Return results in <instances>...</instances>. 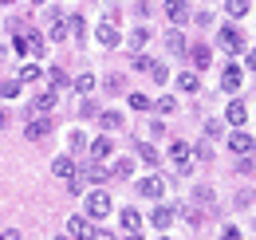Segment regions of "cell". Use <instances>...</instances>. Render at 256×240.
<instances>
[{"label":"cell","instance_id":"1","mask_svg":"<svg viewBox=\"0 0 256 240\" xmlns=\"http://www.w3.org/2000/svg\"><path fill=\"white\" fill-rule=\"evenodd\" d=\"M12 48H16V56L24 60H40L44 52H48V40H44V32H36V28H20L16 32V40H12Z\"/></svg>","mask_w":256,"mask_h":240},{"label":"cell","instance_id":"2","mask_svg":"<svg viewBox=\"0 0 256 240\" xmlns=\"http://www.w3.org/2000/svg\"><path fill=\"white\" fill-rule=\"evenodd\" d=\"M110 209H114V201H110V193L106 189H95V193H87V220H102V216H110Z\"/></svg>","mask_w":256,"mask_h":240},{"label":"cell","instance_id":"3","mask_svg":"<svg viewBox=\"0 0 256 240\" xmlns=\"http://www.w3.org/2000/svg\"><path fill=\"white\" fill-rule=\"evenodd\" d=\"M217 48L228 52V56H240V52H244V36L232 28V24H224V28L217 32Z\"/></svg>","mask_w":256,"mask_h":240},{"label":"cell","instance_id":"4","mask_svg":"<svg viewBox=\"0 0 256 240\" xmlns=\"http://www.w3.org/2000/svg\"><path fill=\"white\" fill-rule=\"evenodd\" d=\"M95 40L102 44V48H118L122 44V28H118V20H102L95 28Z\"/></svg>","mask_w":256,"mask_h":240},{"label":"cell","instance_id":"5","mask_svg":"<svg viewBox=\"0 0 256 240\" xmlns=\"http://www.w3.org/2000/svg\"><path fill=\"white\" fill-rule=\"evenodd\" d=\"M162 193H166V178H158V174H150V178L138 181V197H146V201H162Z\"/></svg>","mask_w":256,"mask_h":240},{"label":"cell","instance_id":"6","mask_svg":"<svg viewBox=\"0 0 256 240\" xmlns=\"http://www.w3.org/2000/svg\"><path fill=\"white\" fill-rule=\"evenodd\" d=\"M56 98H60V90H44V94H36L32 102H28V118H36V114H52V106H56Z\"/></svg>","mask_w":256,"mask_h":240},{"label":"cell","instance_id":"7","mask_svg":"<svg viewBox=\"0 0 256 240\" xmlns=\"http://www.w3.org/2000/svg\"><path fill=\"white\" fill-rule=\"evenodd\" d=\"M64 36H67V16L60 12V8H52V12H48V36H44V40H52V44H60Z\"/></svg>","mask_w":256,"mask_h":240},{"label":"cell","instance_id":"8","mask_svg":"<svg viewBox=\"0 0 256 240\" xmlns=\"http://www.w3.org/2000/svg\"><path fill=\"white\" fill-rule=\"evenodd\" d=\"M48 134H52V118H48V114L28 118V126H24V138H28V142H40V138H48Z\"/></svg>","mask_w":256,"mask_h":240},{"label":"cell","instance_id":"9","mask_svg":"<svg viewBox=\"0 0 256 240\" xmlns=\"http://www.w3.org/2000/svg\"><path fill=\"white\" fill-rule=\"evenodd\" d=\"M79 178H83V181H95V185H102V181H110V166L91 158V162H87V166L79 170Z\"/></svg>","mask_w":256,"mask_h":240},{"label":"cell","instance_id":"10","mask_svg":"<svg viewBox=\"0 0 256 240\" xmlns=\"http://www.w3.org/2000/svg\"><path fill=\"white\" fill-rule=\"evenodd\" d=\"M166 20L178 28V24H186L190 20V0H166Z\"/></svg>","mask_w":256,"mask_h":240},{"label":"cell","instance_id":"11","mask_svg":"<svg viewBox=\"0 0 256 240\" xmlns=\"http://www.w3.org/2000/svg\"><path fill=\"white\" fill-rule=\"evenodd\" d=\"M228 150L232 154H252V134H248L244 126H236V130L228 134Z\"/></svg>","mask_w":256,"mask_h":240},{"label":"cell","instance_id":"12","mask_svg":"<svg viewBox=\"0 0 256 240\" xmlns=\"http://www.w3.org/2000/svg\"><path fill=\"white\" fill-rule=\"evenodd\" d=\"M174 216H178L174 205H154V209H150V224H154V228H170Z\"/></svg>","mask_w":256,"mask_h":240},{"label":"cell","instance_id":"13","mask_svg":"<svg viewBox=\"0 0 256 240\" xmlns=\"http://www.w3.org/2000/svg\"><path fill=\"white\" fill-rule=\"evenodd\" d=\"M67 236H71V240H91V220H87L83 212L71 216V220H67Z\"/></svg>","mask_w":256,"mask_h":240},{"label":"cell","instance_id":"14","mask_svg":"<svg viewBox=\"0 0 256 240\" xmlns=\"http://www.w3.org/2000/svg\"><path fill=\"white\" fill-rule=\"evenodd\" d=\"M224 122L244 126V122H248V102H244V98H232V102H228V110H224Z\"/></svg>","mask_w":256,"mask_h":240},{"label":"cell","instance_id":"15","mask_svg":"<svg viewBox=\"0 0 256 240\" xmlns=\"http://www.w3.org/2000/svg\"><path fill=\"white\" fill-rule=\"evenodd\" d=\"M240 83H244V71H240L236 63H228V67H224V71H221V87L236 94V90H240Z\"/></svg>","mask_w":256,"mask_h":240},{"label":"cell","instance_id":"16","mask_svg":"<svg viewBox=\"0 0 256 240\" xmlns=\"http://www.w3.org/2000/svg\"><path fill=\"white\" fill-rule=\"evenodd\" d=\"M166 52H170V56H186V52H190V40H186V32H166Z\"/></svg>","mask_w":256,"mask_h":240},{"label":"cell","instance_id":"17","mask_svg":"<svg viewBox=\"0 0 256 240\" xmlns=\"http://www.w3.org/2000/svg\"><path fill=\"white\" fill-rule=\"evenodd\" d=\"M186 56H190L193 67L201 71V67H209V63H213V48H209V44H190V52H186Z\"/></svg>","mask_w":256,"mask_h":240},{"label":"cell","instance_id":"18","mask_svg":"<svg viewBox=\"0 0 256 240\" xmlns=\"http://www.w3.org/2000/svg\"><path fill=\"white\" fill-rule=\"evenodd\" d=\"M87 154H91L95 162H106V158L114 154V142H110L106 134H102V138H91V146H87Z\"/></svg>","mask_w":256,"mask_h":240},{"label":"cell","instance_id":"19","mask_svg":"<svg viewBox=\"0 0 256 240\" xmlns=\"http://www.w3.org/2000/svg\"><path fill=\"white\" fill-rule=\"evenodd\" d=\"M52 174L67 181V178H71V174H75V158H71V154H60V158L52 162Z\"/></svg>","mask_w":256,"mask_h":240},{"label":"cell","instance_id":"20","mask_svg":"<svg viewBox=\"0 0 256 240\" xmlns=\"http://www.w3.org/2000/svg\"><path fill=\"white\" fill-rule=\"evenodd\" d=\"M252 12V0H224V16H232V20H244Z\"/></svg>","mask_w":256,"mask_h":240},{"label":"cell","instance_id":"21","mask_svg":"<svg viewBox=\"0 0 256 240\" xmlns=\"http://www.w3.org/2000/svg\"><path fill=\"white\" fill-rule=\"evenodd\" d=\"M146 44H150V28H134L130 32V40H126V48L138 56V52H146Z\"/></svg>","mask_w":256,"mask_h":240},{"label":"cell","instance_id":"22","mask_svg":"<svg viewBox=\"0 0 256 240\" xmlns=\"http://www.w3.org/2000/svg\"><path fill=\"white\" fill-rule=\"evenodd\" d=\"M146 75H150V83H170V67H166V63L162 60H150V67H146Z\"/></svg>","mask_w":256,"mask_h":240},{"label":"cell","instance_id":"23","mask_svg":"<svg viewBox=\"0 0 256 240\" xmlns=\"http://www.w3.org/2000/svg\"><path fill=\"white\" fill-rule=\"evenodd\" d=\"M118 224H122L126 232H138V228H142V212L138 209H122L118 212Z\"/></svg>","mask_w":256,"mask_h":240},{"label":"cell","instance_id":"24","mask_svg":"<svg viewBox=\"0 0 256 240\" xmlns=\"http://www.w3.org/2000/svg\"><path fill=\"white\" fill-rule=\"evenodd\" d=\"M134 150H138V158H142V162H146L150 170H154V166H158V162H162V154L154 150L150 142H134Z\"/></svg>","mask_w":256,"mask_h":240},{"label":"cell","instance_id":"25","mask_svg":"<svg viewBox=\"0 0 256 240\" xmlns=\"http://www.w3.org/2000/svg\"><path fill=\"white\" fill-rule=\"evenodd\" d=\"M178 87L186 90V94H197V90H201V79H197V71H182V75H178Z\"/></svg>","mask_w":256,"mask_h":240},{"label":"cell","instance_id":"26","mask_svg":"<svg viewBox=\"0 0 256 240\" xmlns=\"http://www.w3.org/2000/svg\"><path fill=\"white\" fill-rule=\"evenodd\" d=\"M67 32H71L79 44H87V20H83V16H67Z\"/></svg>","mask_w":256,"mask_h":240},{"label":"cell","instance_id":"27","mask_svg":"<svg viewBox=\"0 0 256 240\" xmlns=\"http://www.w3.org/2000/svg\"><path fill=\"white\" fill-rule=\"evenodd\" d=\"M134 174V158H114V166H110V178H130Z\"/></svg>","mask_w":256,"mask_h":240},{"label":"cell","instance_id":"28","mask_svg":"<svg viewBox=\"0 0 256 240\" xmlns=\"http://www.w3.org/2000/svg\"><path fill=\"white\" fill-rule=\"evenodd\" d=\"M95 118L102 122V130H122V114L118 110H98Z\"/></svg>","mask_w":256,"mask_h":240},{"label":"cell","instance_id":"29","mask_svg":"<svg viewBox=\"0 0 256 240\" xmlns=\"http://www.w3.org/2000/svg\"><path fill=\"white\" fill-rule=\"evenodd\" d=\"M67 146H71V154H83L91 146V138H87L83 130H71V134H67Z\"/></svg>","mask_w":256,"mask_h":240},{"label":"cell","instance_id":"30","mask_svg":"<svg viewBox=\"0 0 256 240\" xmlns=\"http://www.w3.org/2000/svg\"><path fill=\"white\" fill-rule=\"evenodd\" d=\"M95 75H91V71H83V75H79V79H75V83H71V87L79 90V94H83V98H87V94H91V90H95Z\"/></svg>","mask_w":256,"mask_h":240},{"label":"cell","instance_id":"31","mask_svg":"<svg viewBox=\"0 0 256 240\" xmlns=\"http://www.w3.org/2000/svg\"><path fill=\"white\" fill-rule=\"evenodd\" d=\"M150 110H158V114H174V110H178V98H174V94H162L158 102H150Z\"/></svg>","mask_w":256,"mask_h":240},{"label":"cell","instance_id":"32","mask_svg":"<svg viewBox=\"0 0 256 240\" xmlns=\"http://www.w3.org/2000/svg\"><path fill=\"white\" fill-rule=\"evenodd\" d=\"M102 87H106V94H122L126 90V75H106Z\"/></svg>","mask_w":256,"mask_h":240},{"label":"cell","instance_id":"33","mask_svg":"<svg viewBox=\"0 0 256 240\" xmlns=\"http://www.w3.org/2000/svg\"><path fill=\"white\" fill-rule=\"evenodd\" d=\"M24 90V83L20 79H0V98H16Z\"/></svg>","mask_w":256,"mask_h":240},{"label":"cell","instance_id":"34","mask_svg":"<svg viewBox=\"0 0 256 240\" xmlns=\"http://www.w3.org/2000/svg\"><path fill=\"white\" fill-rule=\"evenodd\" d=\"M48 83H52V90H64L71 79H67V71H64V67H52V71H48Z\"/></svg>","mask_w":256,"mask_h":240},{"label":"cell","instance_id":"35","mask_svg":"<svg viewBox=\"0 0 256 240\" xmlns=\"http://www.w3.org/2000/svg\"><path fill=\"white\" fill-rule=\"evenodd\" d=\"M16 79H20V83H36V79H44V71H40V67H36V63H24V67H20V75H16Z\"/></svg>","mask_w":256,"mask_h":240},{"label":"cell","instance_id":"36","mask_svg":"<svg viewBox=\"0 0 256 240\" xmlns=\"http://www.w3.org/2000/svg\"><path fill=\"white\" fill-rule=\"evenodd\" d=\"M190 154L197 162H213V142H197V146H190Z\"/></svg>","mask_w":256,"mask_h":240},{"label":"cell","instance_id":"37","mask_svg":"<svg viewBox=\"0 0 256 240\" xmlns=\"http://www.w3.org/2000/svg\"><path fill=\"white\" fill-rule=\"evenodd\" d=\"M221 130H224L221 118H205V138H221Z\"/></svg>","mask_w":256,"mask_h":240},{"label":"cell","instance_id":"38","mask_svg":"<svg viewBox=\"0 0 256 240\" xmlns=\"http://www.w3.org/2000/svg\"><path fill=\"white\" fill-rule=\"evenodd\" d=\"M130 106H134V110H150V98H146V94H138V90H134V94H130Z\"/></svg>","mask_w":256,"mask_h":240},{"label":"cell","instance_id":"39","mask_svg":"<svg viewBox=\"0 0 256 240\" xmlns=\"http://www.w3.org/2000/svg\"><path fill=\"white\" fill-rule=\"evenodd\" d=\"M98 114V106L91 102V98H83V106H79V118H95Z\"/></svg>","mask_w":256,"mask_h":240},{"label":"cell","instance_id":"40","mask_svg":"<svg viewBox=\"0 0 256 240\" xmlns=\"http://www.w3.org/2000/svg\"><path fill=\"white\" fill-rule=\"evenodd\" d=\"M236 174H252V154H240V162H236Z\"/></svg>","mask_w":256,"mask_h":240},{"label":"cell","instance_id":"41","mask_svg":"<svg viewBox=\"0 0 256 240\" xmlns=\"http://www.w3.org/2000/svg\"><path fill=\"white\" fill-rule=\"evenodd\" d=\"M67 189H71V193H83V178H79V170L67 178Z\"/></svg>","mask_w":256,"mask_h":240},{"label":"cell","instance_id":"42","mask_svg":"<svg viewBox=\"0 0 256 240\" xmlns=\"http://www.w3.org/2000/svg\"><path fill=\"white\" fill-rule=\"evenodd\" d=\"M91 240H118L114 232H106V228H91Z\"/></svg>","mask_w":256,"mask_h":240},{"label":"cell","instance_id":"43","mask_svg":"<svg viewBox=\"0 0 256 240\" xmlns=\"http://www.w3.org/2000/svg\"><path fill=\"white\" fill-rule=\"evenodd\" d=\"M221 240H244V236H240V228H224Z\"/></svg>","mask_w":256,"mask_h":240},{"label":"cell","instance_id":"44","mask_svg":"<svg viewBox=\"0 0 256 240\" xmlns=\"http://www.w3.org/2000/svg\"><path fill=\"white\" fill-rule=\"evenodd\" d=\"M0 240H24V236H20L16 228H8V232H0Z\"/></svg>","mask_w":256,"mask_h":240},{"label":"cell","instance_id":"45","mask_svg":"<svg viewBox=\"0 0 256 240\" xmlns=\"http://www.w3.org/2000/svg\"><path fill=\"white\" fill-rule=\"evenodd\" d=\"M4 122H8V118H4V110H0V130H4Z\"/></svg>","mask_w":256,"mask_h":240},{"label":"cell","instance_id":"46","mask_svg":"<svg viewBox=\"0 0 256 240\" xmlns=\"http://www.w3.org/2000/svg\"><path fill=\"white\" fill-rule=\"evenodd\" d=\"M126 240H142V236H138V232H130V236H126Z\"/></svg>","mask_w":256,"mask_h":240},{"label":"cell","instance_id":"47","mask_svg":"<svg viewBox=\"0 0 256 240\" xmlns=\"http://www.w3.org/2000/svg\"><path fill=\"white\" fill-rule=\"evenodd\" d=\"M56 240H71V236H56Z\"/></svg>","mask_w":256,"mask_h":240},{"label":"cell","instance_id":"48","mask_svg":"<svg viewBox=\"0 0 256 240\" xmlns=\"http://www.w3.org/2000/svg\"><path fill=\"white\" fill-rule=\"evenodd\" d=\"M0 4H12V0H0Z\"/></svg>","mask_w":256,"mask_h":240},{"label":"cell","instance_id":"49","mask_svg":"<svg viewBox=\"0 0 256 240\" xmlns=\"http://www.w3.org/2000/svg\"><path fill=\"white\" fill-rule=\"evenodd\" d=\"M32 4H44V0H32Z\"/></svg>","mask_w":256,"mask_h":240},{"label":"cell","instance_id":"50","mask_svg":"<svg viewBox=\"0 0 256 240\" xmlns=\"http://www.w3.org/2000/svg\"><path fill=\"white\" fill-rule=\"evenodd\" d=\"M162 240H170V236H162Z\"/></svg>","mask_w":256,"mask_h":240}]
</instances>
